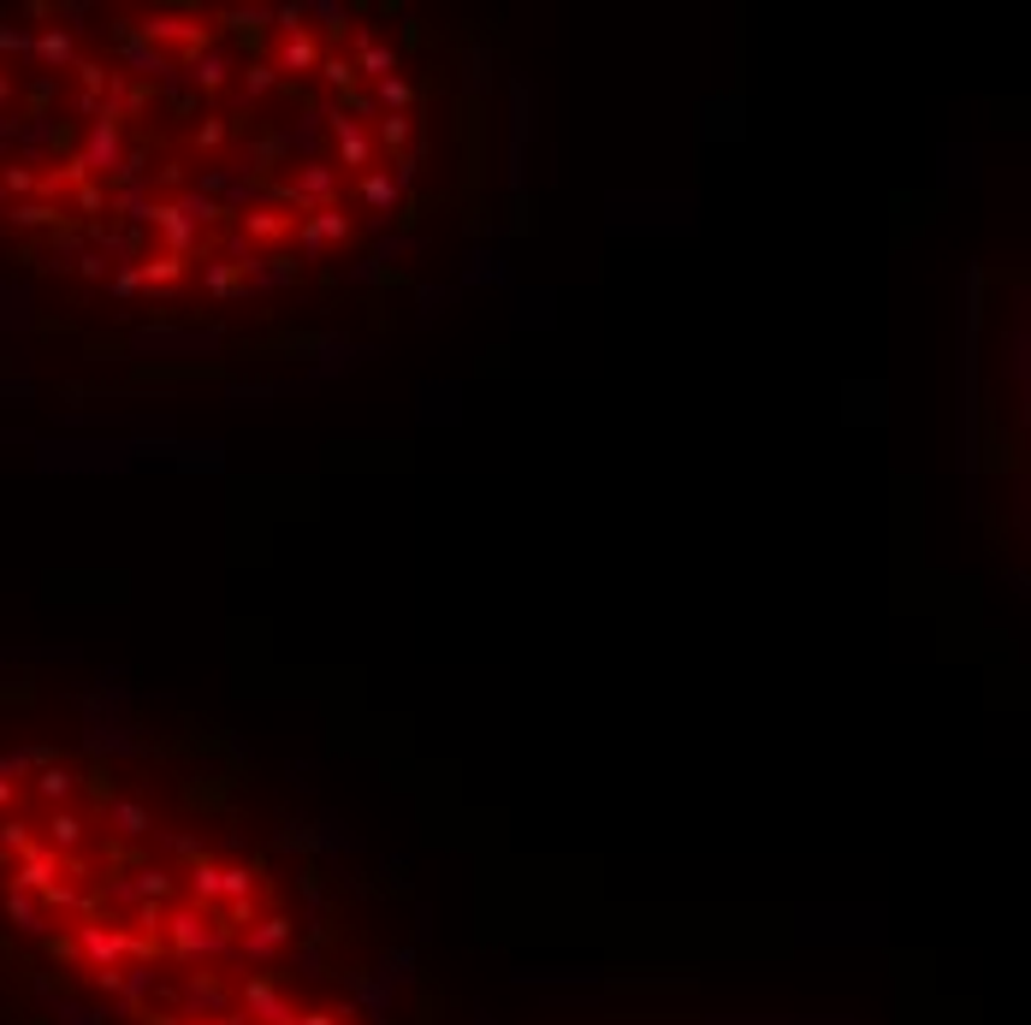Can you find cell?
Segmentation results:
<instances>
[{"mask_svg": "<svg viewBox=\"0 0 1031 1025\" xmlns=\"http://www.w3.org/2000/svg\"><path fill=\"white\" fill-rule=\"evenodd\" d=\"M90 95L113 290L202 338L391 303L474 178V72L398 7L119 12Z\"/></svg>", "mask_w": 1031, "mask_h": 1025, "instance_id": "6da1fadb", "label": "cell"}, {"mask_svg": "<svg viewBox=\"0 0 1031 1025\" xmlns=\"http://www.w3.org/2000/svg\"><path fill=\"white\" fill-rule=\"evenodd\" d=\"M0 830V961L30 1025H427L416 919L214 741L42 782Z\"/></svg>", "mask_w": 1031, "mask_h": 1025, "instance_id": "7a4b0ae2", "label": "cell"}]
</instances>
